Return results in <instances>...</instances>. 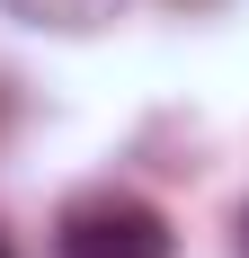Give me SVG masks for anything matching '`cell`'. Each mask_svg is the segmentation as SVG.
I'll list each match as a JSON object with an SVG mask.
<instances>
[{
    "instance_id": "obj_1",
    "label": "cell",
    "mask_w": 249,
    "mask_h": 258,
    "mask_svg": "<svg viewBox=\"0 0 249 258\" xmlns=\"http://www.w3.org/2000/svg\"><path fill=\"white\" fill-rule=\"evenodd\" d=\"M63 258H169V223L143 196H80L53 232Z\"/></svg>"
},
{
    "instance_id": "obj_2",
    "label": "cell",
    "mask_w": 249,
    "mask_h": 258,
    "mask_svg": "<svg viewBox=\"0 0 249 258\" xmlns=\"http://www.w3.org/2000/svg\"><path fill=\"white\" fill-rule=\"evenodd\" d=\"M0 9L27 27H53V36H89V27L116 18V0H0Z\"/></svg>"
},
{
    "instance_id": "obj_3",
    "label": "cell",
    "mask_w": 249,
    "mask_h": 258,
    "mask_svg": "<svg viewBox=\"0 0 249 258\" xmlns=\"http://www.w3.org/2000/svg\"><path fill=\"white\" fill-rule=\"evenodd\" d=\"M240 258H249V214H240Z\"/></svg>"
},
{
    "instance_id": "obj_4",
    "label": "cell",
    "mask_w": 249,
    "mask_h": 258,
    "mask_svg": "<svg viewBox=\"0 0 249 258\" xmlns=\"http://www.w3.org/2000/svg\"><path fill=\"white\" fill-rule=\"evenodd\" d=\"M0 258H18V249H9V240H0Z\"/></svg>"
}]
</instances>
